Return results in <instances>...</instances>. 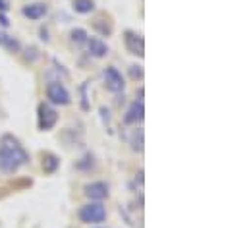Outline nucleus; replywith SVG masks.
Listing matches in <instances>:
<instances>
[{
	"label": "nucleus",
	"mask_w": 249,
	"mask_h": 228,
	"mask_svg": "<svg viewBox=\"0 0 249 228\" xmlns=\"http://www.w3.org/2000/svg\"><path fill=\"white\" fill-rule=\"evenodd\" d=\"M29 163V153L12 133L0 135V171L4 174H14Z\"/></svg>",
	"instance_id": "f257e3e1"
},
{
	"label": "nucleus",
	"mask_w": 249,
	"mask_h": 228,
	"mask_svg": "<svg viewBox=\"0 0 249 228\" xmlns=\"http://www.w3.org/2000/svg\"><path fill=\"white\" fill-rule=\"evenodd\" d=\"M77 217L83 225H101L107 221V207L101 201H91L79 207Z\"/></svg>",
	"instance_id": "f03ea898"
},
{
	"label": "nucleus",
	"mask_w": 249,
	"mask_h": 228,
	"mask_svg": "<svg viewBox=\"0 0 249 228\" xmlns=\"http://www.w3.org/2000/svg\"><path fill=\"white\" fill-rule=\"evenodd\" d=\"M58 122V111L49 105V103H41L39 109H37V126L41 132H49L56 126Z\"/></svg>",
	"instance_id": "7ed1b4c3"
},
{
	"label": "nucleus",
	"mask_w": 249,
	"mask_h": 228,
	"mask_svg": "<svg viewBox=\"0 0 249 228\" xmlns=\"http://www.w3.org/2000/svg\"><path fill=\"white\" fill-rule=\"evenodd\" d=\"M47 99L51 105H56V107H66L71 103V95L70 91L66 89V85L60 81H51L47 85Z\"/></svg>",
	"instance_id": "20e7f679"
},
{
	"label": "nucleus",
	"mask_w": 249,
	"mask_h": 228,
	"mask_svg": "<svg viewBox=\"0 0 249 228\" xmlns=\"http://www.w3.org/2000/svg\"><path fill=\"white\" fill-rule=\"evenodd\" d=\"M103 77H105V85L110 93H122L125 87L124 76L114 68V66H107L103 70Z\"/></svg>",
	"instance_id": "39448f33"
},
{
	"label": "nucleus",
	"mask_w": 249,
	"mask_h": 228,
	"mask_svg": "<svg viewBox=\"0 0 249 228\" xmlns=\"http://www.w3.org/2000/svg\"><path fill=\"white\" fill-rule=\"evenodd\" d=\"M124 47L125 51L133 57H143L145 55V41L143 37L137 33V31H131V29H125L124 31Z\"/></svg>",
	"instance_id": "423d86ee"
},
{
	"label": "nucleus",
	"mask_w": 249,
	"mask_h": 228,
	"mask_svg": "<svg viewBox=\"0 0 249 228\" xmlns=\"http://www.w3.org/2000/svg\"><path fill=\"white\" fill-rule=\"evenodd\" d=\"M143 118H145V105H143V101H133L131 105H129V109L125 111L124 114V124L127 126H137V124H141L143 122Z\"/></svg>",
	"instance_id": "0eeeda50"
},
{
	"label": "nucleus",
	"mask_w": 249,
	"mask_h": 228,
	"mask_svg": "<svg viewBox=\"0 0 249 228\" xmlns=\"http://www.w3.org/2000/svg\"><path fill=\"white\" fill-rule=\"evenodd\" d=\"M83 193L91 199V201H105L108 197V184L105 182H91L83 188Z\"/></svg>",
	"instance_id": "6e6552de"
},
{
	"label": "nucleus",
	"mask_w": 249,
	"mask_h": 228,
	"mask_svg": "<svg viewBox=\"0 0 249 228\" xmlns=\"http://www.w3.org/2000/svg\"><path fill=\"white\" fill-rule=\"evenodd\" d=\"M85 45H87V51H89V55L93 58H105L110 53L108 45L101 37H87Z\"/></svg>",
	"instance_id": "1a4fd4ad"
},
{
	"label": "nucleus",
	"mask_w": 249,
	"mask_h": 228,
	"mask_svg": "<svg viewBox=\"0 0 249 228\" xmlns=\"http://www.w3.org/2000/svg\"><path fill=\"white\" fill-rule=\"evenodd\" d=\"M47 12H49V8H47L45 2H33V4H27V6L21 8V14H23L27 19H31V21L43 19V18L47 16Z\"/></svg>",
	"instance_id": "9d476101"
},
{
	"label": "nucleus",
	"mask_w": 249,
	"mask_h": 228,
	"mask_svg": "<svg viewBox=\"0 0 249 228\" xmlns=\"http://www.w3.org/2000/svg\"><path fill=\"white\" fill-rule=\"evenodd\" d=\"M0 47H2V49H6L8 53H19L21 43H19L16 37L8 35L6 31H0Z\"/></svg>",
	"instance_id": "9b49d317"
},
{
	"label": "nucleus",
	"mask_w": 249,
	"mask_h": 228,
	"mask_svg": "<svg viewBox=\"0 0 249 228\" xmlns=\"http://www.w3.org/2000/svg\"><path fill=\"white\" fill-rule=\"evenodd\" d=\"M60 167V159L54 153H45L43 155V171L47 174H54Z\"/></svg>",
	"instance_id": "f8f14e48"
},
{
	"label": "nucleus",
	"mask_w": 249,
	"mask_h": 228,
	"mask_svg": "<svg viewBox=\"0 0 249 228\" xmlns=\"http://www.w3.org/2000/svg\"><path fill=\"white\" fill-rule=\"evenodd\" d=\"M71 6L77 14H91L95 10V0H71Z\"/></svg>",
	"instance_id": "ddd939ff"
},
{
	"label": "nucleus",
	"mask_w": 249,
	"mask_h": 228,
	"mask_svg": "<svg viewBox=\"0 0 249 228\" xmlns=\"http://www.w3.org/2000/svg\"><path fill=\"white\" fill-rule=\"evenodd\" d=\"M87 37H89L87 31L81 29V27H75V29H71V33H70V39H71V43H75V45H85Z\"/></svg>",
	"instance_id": "4468645a"
},
{
	"label": "nucleus",
	"mask_w": 249,
	"mask_h": 228,
	"mask_svg": "<svg viewBox=\"0 0 249 228\" xmlns=\"http://www.w3.org/2000/svg\"><path fill=\"white\" fill-rule=\"evenodd\" d=\"M131 149L137 151V153L143 151V130L141 128H137L133 132V135H131Z\"/></svg>",
	"instance_id": "2eb2a0df"
},
{
	"label": "nucleus",
	"mask_w": 249,
	"mask_h": 228,
	"mask_svg": "<svg viewBox=\"0 0 249 228\" xmlns=\"http://www.w3.org/2000/svg\"><path fill=\"white\" fill-rule=\"evenodd\" d=\"M129 72H131V77H135V79H137V77H139V79L143 77V68H141V66H131Z\"/></svg>",
	"instance_id": "dca6fc26"
},
{
	"label": "nucleus",
	"mask_w": 249,
	"mask_h": 228,
	"mask_svg": "<svg viewBox=\"0 0 249 228\" xmlns=\"http://www.w3.org/2000/svg\"><path fill=\"white\" fill-rule=\"evenodd\" d=\"M0 25L6 29V27H10V21H8V18H6V14H2L0 12Z\"/></svg>",
	"instance_id": "f3484780"
},
{
	"label": "nucleus",
	"mask_w": 249,
	"mask_h": 228,
	"mask_svg": "<svg viewBox=\"0 0 249 228\" xmlns=\"http://www.w3.org/2000/svg\"><path fill=\"white\" fill-rule=\"evenodd\" d=\"M8 8H10V2H8V0H0V12H2V14H6V12H8Z\"/></svg>",
	"instance_id": "a211bd4d"
},
{
	"label": "nucleus",
	"mask_w": 249,
	"mask_h": 228,
	"mask_svg": "<svg viewBox=\"0 0 249 228\" xmlns=\"http://www.w3.org/2000/svg\"><path fill=\"white\" fill-rule=\"evenodd\" d=\"M99 228H103V227H99Z\"/></svg>",
	"instance_id": "6ab92c4d"
}]
</instances>
